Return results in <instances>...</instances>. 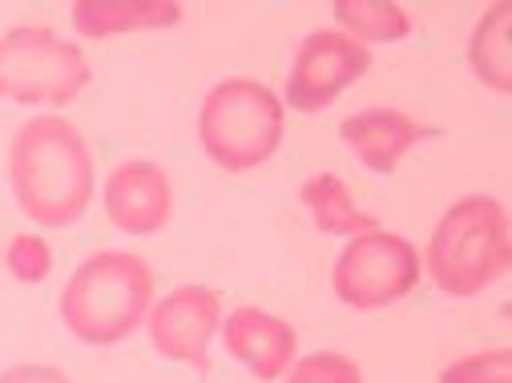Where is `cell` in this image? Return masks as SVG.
Here are the masks:
<instances>
[{
    "instance_id": "cell-1",
    "label": "cell",
    "mask_w": 512,
    "mask_h": 383,
    "mask_svg": "<svg viewBox=\"0 0 512 383\" xmlns=\"http://www.w3.org/2000/svg\"><path fill=\"white\" fill-rule=\"evenodd\" d=\"M9 186L21 210L45 230H65L89 210L97 170L69 117L37 113L21 125L9 146Z\"/></svg>"
},
{
    "instance_id": "cell-2",
    "label": "cell",
    "mask_w": 512,
    "mask_h": 383,
    "mask_svg": "<svg viewBox=\"0 0 512 383\" xmlns=\"http://www.w3.org/2000/svg\"><path fill=\"white\" fill-rule=\"evenodd\" d=\"M65 327L89 347L130 339L154 307V271L134 250H97L61 291Z\"/></svg>"
},
{
    "instance_id": "cell-3",
    "label": "cell",
    "mask_w": 512,
    "mask_h": 383,
    "mask_svg": "<svg viewBox=\"0 0 512 383\" xmlns=\"http://www.w3.org/2000/svg\"><path fill=\"white\" fill-rule=\"evenodd\" d=\"M420 263H424L428 279L452 299H472V295H484L488 287H496L512 263L504 206L488 194L452 202L440 214Z\"/></svg>"
},
{
    "instance_id": "cell-4",
    "label": "cell",
    "mask_w": 512,
    "mask_h": 383,
    "mask_svg": "<svg viewBox=\"0 0 512 383\" xmlns=\"http://www.w3.org/2000/svg\"><path fill=\"white\" fill-rule=\"evenodd\" d=\"M198 142L218 170H259L283 142V101L254 77H226L202 97Z\"/></svg>"
},
{
    "instance_id": "cell-5",
    "label": "cell",
    "mask_w": 512,
    "mask_h": 383,
    "mask_svg": "<svg viewBox=\"0 0 512 383\" xmlns=\"http://www.w3.org/2000/svg\"><path fill=\"white\" fill-rule=\"evenodd\" d=\"M89 57L49 25H13L0 33V101L61 109L89 85Z\"/></svg>"
},
{
    "instance_id": "cell-6",
    "label": "cell",
    "mask_w": 512,
    "mask_h": 383,
    "mask_svg": "<svg viewBox=\"0 0 512 383\" xmlns=\"http://www.w3.org/2000/svg\"><path fill=\"white\" fill-rule=\"evenodd\" d=\"M420 271H424L420 250L404 234L375 226L367 234L347 238L331 271V287L339 303L355 311H383L400 303L404 295H412V287L420 283Z\"/></svg>"
},
{
    "instance_id": "cell-7",
    "label": "cell",
    "mask_w": 512,
    "mask_h": 383,
    "mask_svg": "<svg viewBox=\"0 0 512 383\" xmlns=\"http://www.w3.org/2000/svg\"><path fill=\"white\" fill-rule=\"evenodd\" d=\"M371 69V49L347 37L343 29H315L287 73V105L295 113H319L343 97L347 85H355Z\"/></svg>"
},
{
    "instance_id": "cell-8",
    "label": "cell",
    "mask_w": 512,
    "mask_h": 383,
    "mask_svg": "<svg viewBox=\"0 0 512 383\" xmlns=\"http://www.w3.org/2000/svg\"><path fill=\"white\" fill-rule=\"evenodd\" d=\"M146 327H150V343L158 355L206 371L210 339L222 327V295L214 287L186 283V287L170 291L158 307H150Z\"/></svg>"
},
{
    "instance_id": "cell-9",
    "label": "cell",
    "mask_w": 512,
    "mask_h": 383,
    "mask_svg": "<svg viewBox=\"0 0 512 383\" xmlns=\"http://www.w3.org/2000/svg\"><path fill=\"white\" fill-rule=\"evenodd\" d=\"M105 202V218L121 230V234H158L170 214H174V186L166 178V170L150 158H130V162H117L105 178L101 190Z\"/></svg>"
},
{
    "instance_id": "cell-10",
    "label": "cell",
    "mask_w": 512,
    "mask_h": 383,
    "mask_svg": "<svg viewBox=\"0 0 512 383\" xmlns=\"http://www.w3.org/2000/svg\"><path fill=\"white\" fill-rule=\"evenodd\" d=\"M222 343L226 351L263 383H275L291 371L295 351H299V335L287 319L263 311V307H234L230 315H222Z\"/></svg>"
},
{
    "instance_id": "cell-11",
    "label": "cell",
    "mask_w": 512,
    "mask_h": 383,
    "mask_svg": "<svg viewBox=\"0 0 512 383\" xmlns=\"http://www.w3.org/2000/svg\"><path fill=\"white\" fill-rule=\"evenodd\" d=\"M343 142L359 154V162L375 174H392L404 154L424 138V125L412 121L408 113L400 109H388V105H371V109H359L351 113L343 125H339Z\"/></svg>"
},
{
    "instance_id": "cell-12",
    "label": "cell",
    "mask_w": 512,
    "mask_h": 383,
    "mask_svg": "<svg viewBox=\"0 0 512 383\" xmlns=\"http://www.w3.org/2000/svg\"><path fill=\"white\" fill-rule=\"evenodd\" d=\"M69 17L81 37L105 41L121 33L170 29L182 21V5H174V0H77Z\"/></svg>"
},
{
    "instance_id": "cell-13",
    "label": "cell",
    "mask_w": 512,
    "mask_h": 383,
    "mask_svg": "<svg viewBox=\"0 0 512 383\" xmlns=\"http://www.w3.org/2000/svg\"><path fill=\"white\" fill-rule=\"evenodd\" d=\"M508 29H512V9L504 5H492L476 29H472V41H468V61H472V73L480 77V85H488L492 93H512V49H508Z\"/></svg>"
},
{
    "instance_id": "cell-14",
    "label": "cell",
    "mask_w": 512,
    "mask_h": 383,
    "mask_svg": "<svg viewBox=\"0 0 512 383\" xmlns=\"http://www.w3.org/2000/svg\"><path fill=\"white\" fill-rule=\"evenodd\" d=\"M299 198H303V206L311 210V218H315V226L323 234L355 238V234L375 230V218L355 206V198H351V190H347V182L339 174H315V178H307L303 190H299Z\"/></svg>"
},
{
    "instance_id": "cell-15",
    "label": "cell",
    "mask_w": 512,
    "mask_h": 383,
    "mask_svg": "<svg viewBox=\"0 0 512 383\" xmlns=\"http://www.w3.org/2000/svg\"><path fill=\"white\" fill-rule=\"evenodd\" d=\"M335 21L359 45H371V41H404L412 33L408 13L400 5H392V0H343V5H335Z\"/></svg>"
},
{
    "instance_id": "cell-16",
    "label": "cell",
    "mask_w": 512,
    "mask_h": 383,
    "mask_svg": "<svg viewBox=\"0 0 512 383\" xmlns=\"http://www.w3.org/2000/svg\"><path fill=\"white\" fill-rule=\"evenodd\" d=\"M283 383H363V371L355 359L339 351H315V355L295 359Z\"/></svg>"
},
{
    "instance_id": "cell-17",
    "label": "cell",
    "mask_w": 512,
    "mask_h": 383,
    "mask_svg": "<svg viewBox=\"0 0 512 383\" xmlns=\"http://www.w3.org/2000/svg\"><path fill=\"white\" fill-rule=\"evenodd\" d=\"M440 383H512V351L492 347V351L464 355L452 367H444Z\"/></svg>"
},
{
    "instance_id": "cell-18",
    "label": "cell",
    "mask_w": 512,
    "mask_h": 383,
    "mask_svg": "<svg viewBox=\"0 0 512 383\" xmlns=\"http://www.w3.org/2000/svg\"><path fill=\"white\" fill-rule=\"evenodd\" d=\"M5 267L17 283H45L53 271V250L37 234H17L5 250Z\"/></svg>"
},
{
    "instance_id": "cell-19",
    "label": "cell",
    "mask_w": 512,
    "mask_h": 383,
    "mask_svg": "<svg viewBox=\"0 0 512 383\" xmlns=\"http://www.w3.org/2000/svg\"><path fill=\"white\" fill-rule=\"evenodd\" d=\"M0 383H73V379H69V371H61L53 363H21V367L0 371Z\"/></svg>"
}]
</instances>
